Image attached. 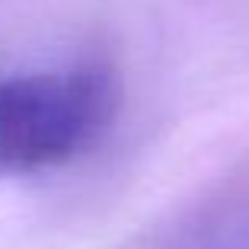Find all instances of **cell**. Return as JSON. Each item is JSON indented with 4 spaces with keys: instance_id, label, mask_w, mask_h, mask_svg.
Instances as JSON below:
<instances>
[{
    "instance_id": "cell-1",
    "label": "cell",
    "mask_w": 249,
    "mask_h": 249,
    "mask_svg": "<svg viewBox=\"0 0 249 249\" xmlns=\"http://www.w3.org/2000/svg\"><path fill=\"white\" fill-rule=\"evenodd\" d=\"M118 103L103 67L26 73L0 83V179L64 163L87 150Z\"/></svg>"
}]
</instances>
